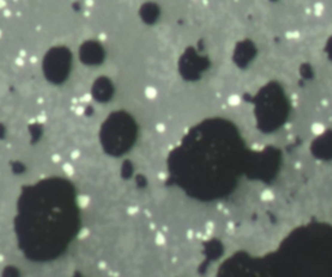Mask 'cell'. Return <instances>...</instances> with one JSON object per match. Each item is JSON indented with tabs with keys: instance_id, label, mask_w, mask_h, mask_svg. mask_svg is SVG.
<instances>
[{
	"instance_id": "obj_1",
	"label": "cell",
	"mask_w": 332,
	"mask_h": 277,
	"mask_svg": "<svg viewBox=\"0 0 332 277\" xmlns=\"http://www.w3.org/2000/svg\"><path fill=\"white\" fill-rule=\"evenodd\" d=\"M147 96L148 97H154L156 96V91L153 88H148L147 89Z\"/></svg>"
},
{
	"instance_id": "obj_2",
	"label": "cell",
	"mask_w": 332,
	"mask_h": 277,
	"mask_svg": "<svg viewBox=\"0 0 332 277\" xmlns=\"http://www.w3.org/2000/svg\"><path fill=\"white\" fill-rule=\"evenodd\" d=\"M5 5H7L5 0H0V9H5Z\"/></svg>"
},
{
	"instance_id": "obj_3",
	"label": "cell",
	"mask_w": 332,
	"mask_h": 277,
	"mask_svg": "<svg viewBox=\"0 0 332 277\" xmlns=\"http://www.w3.org/2000/svg\"><path fill=\"white\" fill-rule=\"evenodd\" d=\"M86 5H87V7H92L93 5V0H86Z\"/></svg>"
},
{
	"instance_id": "obj_4",
	"label": "cell",
	"mask_w": 332,
	"mask_h": 277,
	"mask_svg": "<svg viewBox=\"0 0 332 277\" xmlns=\"http://www.w3.org/2000/svg\"><path fill=\"white\" fill-rule=\"evenodd\" d=\"M3 13H4V16H7V17H9V16H10V10H9V9H4V12H3Z\"/></svg>"
},
{
	"instance_id": "obj_5",
	"label": "cell",
	"mask_w": 332,
	"mask_h": 277,
	"mask_svg": "<svg viewBox=\"0 0 332 277\" xmlns=\"http://www.w3.org/2000/svg\"><path fill=\"white\" fill-rule=\"evenodd\" d=\"M0 36H1V30H0Z\"/></svg>"
}]
</instances>
